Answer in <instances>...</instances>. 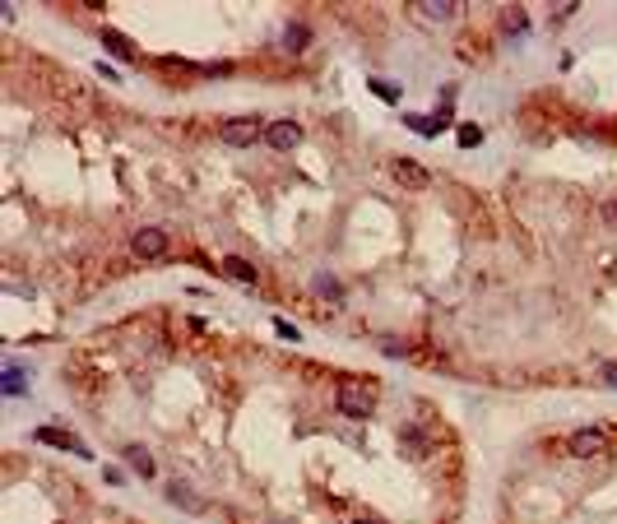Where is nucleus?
I'll return each mask as SVG.
<instances>
[{
    "label": "nucleus",
    "instance_id": "nucleus-1",
    "mask_svg": "<svg viewBox=\"0 0 617 524\" xmlns=\"http://www.w3.org/2000/svg\"><path fill=\"white\" fill-rule=\"evenodd\" d=\"M334 404H339L343 417L362 422V417H371V408H376V386H367V381H343V386L334 390Z\"/></svg>",
    "mask_w": 617,
    "mask_h": 524
},
{
    "label": "nucleus",
    "instance_id": "nucleus-2",
    "mask_svg": "<svg viewBox=\"0 0 617 524\" xmlns=\"http://www.w3.org/2000/svg\"><path fill=\"white\" fill-rule=\"evenodd\" d=\"M608 450H613V441H608V432H599V427H580V432L566 436V455H575V460H599Z\"/></svg>",
    "mask_w": 617,
    "mask_h": 524
},
{
    "label": "nucleus",
    "instance_id": "nucleus-3",
    "mask_svg": "<svg viewBox=\"0 0 617 524\" xmlns=\"http://www.w3.org/2000/svg\"><path fill=\"white\" fill-rule=\"evenodd\" d=\"M269 125L260 121V116H232V121H223V144H232V149H247V144H256V139L265 135Z\"/></svg>",
    "mask_w": 617,
    "mask_h": 524
},
{
    "label": "nucleus",
    "instance_id": "nucleus-4",
    "mask_svg": "<svg viewBox=\"0 0 617 524\" xmlns=\"http://www.w3.org/2000/svg\"><path fill=\"white\" fill-rule=\"evenodd\" d=\"M130 246H135L139 260H163V255H168V232L163 228H139L135 237H130Z\"/></svg>",
    "mask_w": 617,
    "mask_h": 524
},
{
    "label": "nucleus",
    "instance_id": "nucleus-5",
    "mask_svg": "<svg viewBox=\"0 0 617 524\" xmlns=\"http://www.w3.org/2000/svg\"><path fill=\"white\" fill-rule=\"evenodd\" d=\"M390 172H395V181L409 186V190H427V186H432V172L418 168L413 158H395V163H390Z\"/></svg>",
    "mask_w": 617,
    "mask_h": 524
},
{
    "label": "nucleus",
    "instance_id": "nucleus-6",
    "mask_svg": "<svg viewBox=\"0 0 617 524\" xmlns=\"http://www.w3.org/2000/svg\"><path fill=\"white\" fill-rule=\"evenodd\" d=\"M265 139H269V149H278V154H288V149H293L297 139H302V125H297V121H269Z\"/></svg>",
    "mask_w": 617,
    "mask_h": 524
},
{
    "label": "nucleus",
    "instance_id": "nucleus-7",
    "mask_svg": "<svg viewBox=\"0 0 617 524\" xmlns=\"http://www.w3.org/2000/svg\"><path fill=\"white\" fill-rule=\"evenodd\" d=\"M37 441L42 446H56V450H70V455H89V446L79 441V436H70V432H61V427H37Z\"/></svg>",
    "mask_w": 617,
    "mask_h": 524
},
{
    "label": "nucleus",
    "instance_id": "nucleus-8",
    "mask_svg": "<svg viewBox=\"0 0 617 524\" xmlns=\"http://www.w3.org/2000/svg\"><path fill=\"white\" fill-rule=\"evenodd\" d=\"M121 455H125V464L135 469L139 478H154V455H149V450H144V446H125Z\"/></svg>",
    "mask_w": 617,
    "mask_h": 524
},
{
    "label": "nucleus",
    "instance_id": "nucleus-9",
    "mask_svg": "<svg viewBox=\"0 0 617 524\" xmlns=\"http://www.w3.org/2000/svg\"><path fill=\"white\" fill-rule=\"evenodd\" d=\"M168 501H172V506H181V510H190V515H200V510H204V501L190 492V487H181V482H172V487H168Z\"/></svg>",
    "mask_w": 617,
    "mask_h": 524
},
{
    "label": "nucleus",
    "instance_id": "nucleus-10",
    "mask_svg": "<svg viewBox=\"0 0 617 524\" xmlns=\"http://www.w3.org/2000/svg\"><path fill=\"white\" fill-rule=\"evenodd\" d=\"M223 269H228L237 283H256V278H260V269H256L251 260H242V255H228V260H223Z\"/></svg>",
    "mask_w": 617,
    "mask_h": 524
},
{
    "label": "nucleus",
    "instance_id": "nucleus-11",
    "mask_svg": "<svg viewBox=\"0 0 617 524\" xmlns=\"http://www.w3.org/2000/svg\"><path fill=\"white\" fill-rule=\"evenodd\" d=\"M283 42H288V51H307L311 28H307V24H288V28H283Z\"/></svg>",
    "mask_w": 617,
    "mask_h": 524
},
{
    "label": "nucleus",
    "instance_id": "nucleus-12",
    "mask_svg": "<svg viewBox=\"0 0 617 524\" xmlns=\"http://www.w3.org/2000/svg\"><path fill=\"white\" fill-rule=\"evenodd\" d=\"M418 10H422V19H450L460 5H455V0H422Z\"/></svg>",
    "mask_w": 617,
    "mask_h": 524
},
{
    "label": "nucleus",
    "instance_id": "nucleus-13",
    "mask_svg": "<svg viewBox=\"0 0 617 524\" xmlns=\"http://www.w3.org/2000/svg\"><path fill=\"white\" fill-rule=\"evenodd\" d=\"M102 42H107L111 46V51H116V56H121V61H135V56H139V51H135V46H130V37H121V33H102Z\"/></svg>",
    "mask_w": 617,
    "mask_h": 524
},
{
    "label": "nucleus",
    "instance_id": "nucleus-14",
    "mask_svg": "<svg viewBox=\"0 0 617 524\" xmlns=\"http://www.w3.org/2000/svg\"><path fill=\"white\" fill-rule=\"evenodd\" d=\"M409 121H413L418 135H436V130L446 125V116H409Z\"/></svg>",
    "mask_w": 617,
    "mask_h": 524
},
{
    "label": "nucleus",
    "instance_id": "nucleus-15",
    "mask_svg": "<svg viewBox=\"0 0 617 524\" xmlns=\"http://www.w3.org/2000/svg\"><path fill=\"white\" fill-rule=\"evenodd\" d=\"M455 139H460L464 149H474V144H483V130H479V125H460V135H455Z\"/></svg>",
    "mask_w": 617,
    "mask_h": 524
},
{
    "label": "nucleus",
    "instance_id": "nucleus-16",
    "mask_svg": "<svg viewBox=\"0 0 617 524\" xmlns=\"http://www.w3.org/2000/svg\"><path fill=\"white\" fill-rule=\"evenodd\" d=\"M367 89H371V93H376V98H381V102H395V98H400V93H395V89H390V84H386V79H371V84H367Z\"/></svg>",
    "mask_w": 617,
    "mask_h": 524
},
{
    "label": "nucleus",
    "instance_id": "nucleus-17",
    "mask_svg": "<svg viewBox=\"0 0 617 524\" xmlns=\"http://www.w3.org/2000/svg\"><path fill=\"white\" fill-rule=\"evenodd\" d=\"M501 24H506L510 33H520V28L529 24V19H525V10H506V15H501Z\"/></svg>",
    "mask_w": 617,
    "mask_h": 524
},
{
    "label": "nucleus",
    "instance_id": "nucleus-18",
    "mask_svg": "<svg viewBox=\"0 0 617 524\" xmlns=\"http://www.w3.org/2000/svg\"><path fill=\"white\" fill-rule=\"evenodd\" d=\"M404 450H413V460H422V455H427V446H422V436H418V432L404 436Z\"/></svg>",
    "mask_w": 617,
    "mask_h": 524
},
{
    "label": "nucleus",
    "instance_id": "nucleus-19",
    "mask_svg": "<svg viewBox=\"0 0 617 524\" xmlns=\"http://www.w3.org/2000/svg\"><path fill=\"white\" fill-rule=\"evenodd\" d=\"M5 390H10V395H24V376H19L15 367H10V376H5Z\"/></svg>",
    "mask_w": 617,
    "mask_h": 524
},
{
    "label": "nucleus",
    "instance_id": "nucleus-20",
    "mask_svg": "<svg viewBox=\"0 0 617 524\" xmlns=\"http://www.w3.org/2000/svg\"><path fill=\"white\" fill-rule=\"evenodd\" d=\"M274 334H278V339H293V343H297V329H293L288 320H274Z\"/></svg>",
    "mask_w": 617,
    "mask_h": 524
},
{
    "label": "nucleus",
    "instance_id": "nucleus-21",
    "mask_svg": "<svg viewBox=\"0 0 617 524\" xmlns=\"http://www.w3.org/2000/svg\"><path fill=\"white\" fill-rule=\"evenodd\" d=\"M316 288H321L325 297H339V283H334V278H321V283H316Z\"/></svg>",
    "mask_w": 617,
    "mask_h": 524
},
{
    "label": "nucleus",
    "instance_id": "nucleus-22",
    "mask_svg": "<svg viewBox=\"0 0 617 524\" xmlns=\"http://www.w3.org/2000/svg\"><path fill=\"white\" fill-rule=\"evenodd\" d=\"M603 381H608V386L617 390V362H603Z\"/></svg>",
    "mask_w": 617,
    "mask_h": 524
},
{
    "label": "nucleus",
    "instance_id": "nucleus-23",
    "mask_svg": "<svg viewBox=\"0 0 617 524\" xmlns=\"http://www.w3.org/2000/svg\"><path fill=\"white\" fill-rule=\"evenodd\" d=\"M603 218H608V223H617V200H603Z\"/></svg>",
    "mask_w": 617,
    "mask_h": 524
},
{
    "label": "nucleus",
    "instance_id": "nucleus-24",
    "mask_svg": "<svg viewBox=\"0 0 617 524\" xmlns=\"http://www.w3.org/2000/svg\"><path fill=\"white\" fill-rule=\"evenodd\" d=\"M353 524H376V520H353Z\"/></svg>",
    "mask_w": 617,
    "mask_h": 524
}]
</instances>
